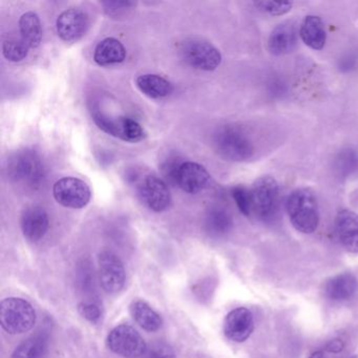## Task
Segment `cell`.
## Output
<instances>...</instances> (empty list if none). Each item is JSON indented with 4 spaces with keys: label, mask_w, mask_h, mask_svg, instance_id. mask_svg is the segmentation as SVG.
I'll use <instances>...</instances> for the list:
<instances>
[{
    "label": "cell",
    "mask_w": 358,
    "mask_h": 358,
    "mask_svg": "<svg viewBox=\"0 0 358 358\" xmlns=\"http://www.w3.org/2000/svg\"><path fill=\"white\" fill-rule=\"evenodd\" d=\"M9 173L12 179L22 185L36 187L45 178L41 157L33 150H22L10 160Z\"/></svg>",
    "instance_id": "5b68a950"
},
{
    "label": "cell",
    "mask_w": 358,
    "mask_h": 358,
    "mask_svg": "<svg viewBox=\"0 0 358 358\" xmlns=\"http://www.w3.org/2000/svg\"><path fill=\"white\" fill-rule=\"evenodd\" d=\"M358 280L352 273H341L331 278L324 284V292L332 301H345L355 294Z\"/></svg>",
    "instance_id": "ac0fdd59"
},
{
    "label": "cell",
    "mask_w": 358,
    "mask_h": 358,
    "mask_svg": "<svg viewBox=\"0 0 358 358\" xmlns=\"http://www.w3.org/2000/svg\"><path fill=\"white\" fill-rule=\"evenodd\" d=\"M286 209L293 227L301 234H313L320 224L317 199L309 188H297L289 194Z\"/></svg>",
    "instance_id": "6da1fadb"
},
{
    "label": "cell",
    "mask_w": 358,
    "mask_h": 358,
    "mask_svg": "<svg viewBox=\"0 0 358 358\" xmlns=\"http://www.w3.org/2000/svg\"><path fill=\"white\" fill-rule=\"evenodd\" d=\"M252 213L259 219L269 220L274 217L280 202V186L270 176L259 178L251 188Z\"/></svg>",
    "instance_id": "277c9868"
},
{
    "label": "cell",
    "mask_w": 358,
    "mask_h": 358,
    "mask_svg": "<svg viewBox=\"0 0 358 358\" xmlns=\"http://www.w3.org/2000/svg\"><path fill=\"white\" fill-rule=\"evenodd\" d=\"M137 190L144 205L155 213H162L171 206V196L166 182L157 176H144L138 182Z\"/></svg>",
    "instance_id": "30bf717a"
},
{
    "label": "cell",
    "mask_w": 358,
    "mask_h": 358,
    "mask_svg": "<svg viewBox=\"0 0 358 358\" xmlns=\"http://www.w3.org/2000/svg\"><path fill=\"white\" fill-rule=\"evenodd\" d=\"M136 85L141 93L152 99L169 97L173 91V85L159 75H141L136 80Z\"/></svg>",
    "instance_id": "44dd1931"
},
{
    "label": "cell",
    "mask_w": 358,
    "mask_h": 358,
    "mask_svg": "<svg viewBox=\"0 0 358 358\" xmlns=\"http://www.w3.org/2000/svg\"><path fill=\"white\" fill-rule=\"evenodd\" d=\"M210 175L204 166L196 162H183L177 175V184L187 194H198L208 185Z\"/></svg>",
    "instance_id": "5bb4252c"
},
{
    "label": "cell",
    "mask_w": 358,
    "mask_h": 358,
    "mask_svg": "<svg viewBox=\"0 0 358 358\" xmlns=\"http://www.w3.org/2000/svg\"><path fill=\"white\" fill-rule=\"evenodd\" d=\"M36 322V312L29 301L18 297L3 299L0 305V324L9 334L29 332Z\"/></svg>",
    "instance_id": "3957f363"
},
{
    "label": "cell",
    "mask_w": 358,
    "mask_h": 358,
    "mask_svg": "<svg viewBox=\"0 0 358 358\" xmlns=\"http://www.w3.org/2000/svg\"><path fill=\"white\" fill-rule=\"evenodd\" d=\"M20 36L30 49H36L43 41L41 20L34 12H27L20 20Z\"/></svg>",
    "instance_id": "603a6c76"
},
{
    "label": "cell",
    "mask_w": 358,
    "mask_h": 358,
    "mask_svg": "<svg viewBox=\"0 0 358 358\" xmlns=\"http://www.w3.org/2000/svg\"><path fill=\"white\" fill-rule=\"evenodd\" d=\"M81 315L91 322H98L101 318V308L95 301H83L78 306Z\"/></svg>",
    "instance_id": "4dcf8cb0"
},
{
    "label": "cell",
    "mask_w": 358,
    "mask_h": 358,
    "mask_svg": "<svg viewBox=\"0 0 358 358\" xmlns=\"http://www.w3.org/2000/svg\"><path fill=\"white\" fill-rule=\"evenodd\" d=\"M127 57V50L118 39L108 37L98 43L94 52V60L100 66L121 64Z\"/></svg>",
    "instance_id": "d6986e66"
},
{
    "label": "cell",
    "mask_w": 358,
    "mask_h": 358,
    "mask_svg": "<svg viewBox=\"0 0 358 358\" xmlns=\"http://www.w3.org/2000/svg\"><path fill=\"white\" fill-rule=\"evenodd\" d=\"M232 196L236 201V206L243 215L249 217L252 213L251 207V192L243 185H238L232 189Z\"/></svg>",
    "instance_id": "83f0119b"
},
{
    "label": "cell",
    "mask_w": 358,
    "mask_h": 358,
    "mask_svg": "<svg viewBox=\"0 0 358 358\" xmlns=\"http://www.w3.org/2000/svg\"><path fill=\"white\" fill-rule=\"evenodd\" d=\"M343 341L334 339L327 345L324 350L314 352L309 358H338L339 354L343 349Z\"/></svg>",
    "instance_id": "1f68e13d"
},
{
    "label": "cell",
    "mask_w": 358,
    "mask_h": 358,
    "mask_svg": "<svg viewBox=\"0 0 358 358\" xmlns=\"http://www.w3.org/2000/svg\"><path fill=\"white\" fill-rule=\"evenodd\" d=\"M255 6L261 11L266 12L271 16H282L289 13L292 9L293 3L291 1H273V0H263L257 1Z\"/></svg>",
    "instance_id": "4316f807"
},
{
    "label": "cell",
    "mask_w": 358,
    "mask_h": 358,
    "mask_svg": "<svg viewBox=\"0 0 358 358\" xmlns=\"http://www.w3.org/2000/svg\"><path fill=\"white\" fill-rule=\"evenodd\" d=\"M180 53L184 62L196 70H217L222 62L219 50L208 41L192 38L184 41L180 48Z\"/></svg>",
    "instance_id": "8992f818"
},
{
    "label": "cell",
    "mask_w": 358,
    "mask_h": 358,
    "mask_svg": "<svg viewBox=\"0 0 358 358\" xmlns=\"http://www.w3.org/2000/svg\"><path fill=\"white\" fill-rule=\"evenodd\" d=\"M353 358H355V357H353Z\"/></svg>",
    "instance_id": "d6a6232c"
},
{
    "label": "cell",
    "mask_w": 358,
    "mask_h": 358,
    "mask_svg": "<svg viewBox=\"0 0 358 358\" xmlns=\"http://www.w3.org/2000/svg\"><path fill=\"white\" fill-rule=\"evenodd\" d=\"M94 121L104 133L129 143H137L146 138L145 129L137 121L127 117H110L95 113Z\"/></svg>",
    "instance_id": "ba28073f"
},
{
    "label": "cell",
    "mask_w": 358,
    "mask_h": 358,
    "mask_svg": "<svg viewBox=\"0 0 358 358\" xmlns=\"http://www.w3.org/2000/svg\"><path fill=\"white\" fill-rule=\"evenodd\" d=\"M106 343L110 351L125 358L141 357L148 349L143 337L129 324H120L113 329Z\"/></svg>",
    "instance_id": "52a82bcc"
},
{
    "label": "cell",
    "mask_w": 358,
    "mask_h": 358,
    "mask_svg": "<svg viewBox=\"0 0 358 358\" xmlns=\"http://www.w3.org/2000/svg\"><path fill=\"white\" fill-rule=\"evenodd\" d=\"M99 280L108 293H117L125 284V269L121 259L110 251H103L98 257Z\"/></svg>",
    "instance_id": "8fae6325"
},
{
    "label": "cell",
    "mask_w": 358,
    "mask_h": 358,
    "mask_svg": "<svg viewBox=\"0 0 358 358\" xmlns=\"http://www.w3.org/2000/svg\"><path fill=\"white\" fill-rule=\"evenodd\" d=\"M213 146L220 157L234 162L250 160L255 146L244 129L236 125H225L213 136Z\"/></svg>",
    "instance_id": "7a4b0ae2"
},
{
    "label": "cell",
    "mask_w": 358,
    "mask_h": 358,
    "mask_svg": "<svg viewBox=\"0 0 358 358\" xmlns=\"http://www.w3.org/2000/svg\"><path fill=\"white\" fill-rule=\"evenodd\" d=\"M301 41L310 49L320 51L326 45L327 34L324 22L320 17L315 15L306 16L299 30Z\"/></svg>",
    "instance_id": "ffe728a7"
},
{
    "label": "cell",
    "mask_w": 358,
    "mask_h": 358,
    "mask_svg": "<svg viewBox=\"0 0 358 358\" xmlns=\"http://www.w3.org/2000/svg\"><path fill=\"white\" fill-rule=\"evenodd\" d=\"M135 3L131 1H106L103 3L104 11L108 16L118 17L124 15L127 12L131 11L135 7Z\"/></svg>",
    "instance_id": "f546056e"
},
{
    "label": "cell",
    "mask_w": 358,
    "mask_h": 358,
    "mask_svg": "<svg viewBox=\"0 0 358 358\" xmlns=\"http://www.w3.org/2000/svg\"><path fill=\"white\" fill-rule=\"evenodd\" d=\"M142 358H176L173 350L167 343H156L148 347Z\"/></svg>",
    "instance_id": "f1b7e54d"
},
{
    "label": "cell",
    "mask_w": 358,
    "mask_h": 358,
    "mask_svg": "<svg viewBox=\"0 0 358 358\" xmlns=\"http://www.w3.org/2000/svg\"><path fill=\"white\" fill-rule=\"evenodd\" d=\"M53 196L58 204L66 208L80 209L91 201L92 190L83 180L66 177L54 184Z\"/></svg>",
    "instance_id": "9c48e42d"
},
{
    "label": "cell",
    "mask_w": 358,
    "mask_h": 358,
    "mask_svg": "<svg viewBox=\"0 0 358 358\" xmlns=\"http://www.w3.org/2000/svg\"><path fill=\"white\" fill-rule=\"evenodd\" d=\"M30 47L22 37L10 36L3 41V54L6 59L12 62H20L28 56Z\"/></svg>",
    "instance_id": "484cf974"
},
{
    "label": "cell",
    "mask_w": 358,
    "mask_h": 358,
    "mask_svg": "<svg viewBox=\"0 0 358 358\" xmlns=\"http://www.w3.org/2000/svg\"><path fill=\"white\" fill-rule=\"evenodd\" d=\"M48 351V338L36 335L22 341L12 354L11 358H43Z\"/></svg>",
    "instance_id": "d4e9b609"
},
{
    "label": "cell",
    "mask_w": 358,
    "mask_h": 358,
    "mask_svg": "<svg viewBox=\"0 0 358 358\" xmlns=\"http://www.w3.org/2000/svg\"><path fill=\"white\" fill-rule=\"evenodd\" d=\"M89 24L87 14L77 8L62 12L56 20L58 36L66 43L80 41L87 33Z\"/></svg>",
    "instance_id": "7c38bea8"
},
{
    "label": "cell",
    "mask_w": 358,
    "mask_h": 358,
    "mask_svg": "<svg viewBox=\"0 0 358 358\" xmlns=\"http://www.w3.org/2000/svg\"><path fill=\"white\" fill-rule=\"evenodd\" d=\"M297 31L294 24L291 22L278 24L270 35L268 41V49L270 53L275 56L286 55L296 47Z\"/></svg>",
    "instance_id": "e0dca14e"
},
{
    "label": "cell",
    "mask_w": 358,
    "mask_h": 358,
    "mask_svg": "<svg viewBox=\"0 0 358 358\" xmlns=\"http://www.w3.org/2000/svg\"><path fill=\"white\" fill-rule=\"evenodd\" d=\"M335 230L345 250L358 253V215L349 209L339 210L335 217Z\"/></svg>",
    "instance_id": "9a60e30c"
},
{
    "label": "cell",
    "mask_w": 358,
    "mask_h": 358,
    "mask_svg": "<svg viewBox=\"0 0 358 358\" xmlns=\"http://www.w3.org/2000/svg\"><path fill=\"white\" fill-rule=\"evenodd\" d=\"M131 313L135 322L148 332H155L162 327V317L146 301H134L131 305Z\"/></svg>",
    "instance_id": "7402d4cb"
},
{
    "label": "cell",
    "mask_w": 358,
    "mask_h": 358,
    "mask_svg": "<svg viewBox=\"0 0 358 358\" xmlns=\"http://www.w3.org/2000/svg\"><path fill=\"white\" fill-rule=\"evenodd\" d=\"M223 329L229 341L244 343L255 329V320L250 310L241 307L230 311L224 320Z\"/></svg>",
    "instance_id": "4fadbf2b"
},
{
    "label": "cell",
    "mask_w": 358,
    "mask_h": 358,
    "mask_svg": "<svg viewBox=\"0 0 358 358\" xmlns=\"http://www.w3.org/2000/svg\"><path fill=\"white\" fill-rule=\"evenodd\" d=\"M205 228L211 236H225L232 228L231 215L220 207L209 209L205 217Z\"/></svg>",
    "instance_id": "cb8c5ba5"
},
{
    "label": "cell",
    "mask_w": 358,
    "mask_h": 358,
    "mask_svg": "<svg viewBox=\"0 0 358 358\" xmlns=\"http://www.w3.org/2000/svg\"><path fill=\"white\" fill-rule=\"evenodd\" d=\"M20 225L24 238L31 242H38L49 230V215L43 207H29L22 213Z\"/></svg>",
    "instance_id": "2e32d148"
}]
</instances>
